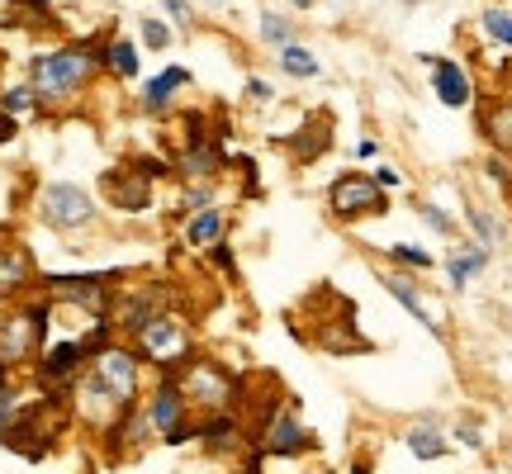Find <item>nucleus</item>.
I'll return each mask as SVG.
<instances>
[{
  "mask_svg": "<svg viewBox=\"0 0 512 474\" xmlns=\"http://www.w3.org/2000/svg\"><path fill=\"white\" fill-rule=\"evenodd\" d=\"M105 38L100 43H57V48H48V53H38L29 62V86L38 91L43 110H57V105L76 100L81 91H91V81L105 72V62H100Z\"/></svg>",
  "mask_w": 512,
  "mask_h": 474,
  "instance_id": "obj_1",
  "label": "nucleus"
},
{
  "mask_svg": "<svg viewBox=\"0 0 512 474\" xmlns=\"http://www.w3.org/2000/svg\"><path fill=\"white\" fill-rule=\"evenodd\" d=\"M166 375L176 380L185 403H190V408H204L209 418H214V413H233V399H238V389H242L238 375H228L223 365L200 361V356L181 361L176 370H166Z\"/></svg>",
  "mask_w": 512,
  "mask_h": 474,
  "instance_id": "obj_2",
  "label": "nucleus"
},
{
  "mask_svg": "<svg viewBox=\"0 0 512 474\" xmlns=\"http://www.w3.org/2000/svg\"><path fill=\"white\" fill-rule=\"evenodd\" d=\"M38 219L57 233H81L95 223V200L86 185L76 181H48L38 190Z\"/></svg>",
  "mask_w": 512,
  "mask_h": 474,
  "instance_id": "obj_3",
  "label": "nucleus"
},
{
  "mask_svg": "<svg viewBox=\"0 0 512 474\" xmlns=\"http://www.w3.org/2000/svg\"><path fill=\"white\" fill-rule=\"evenodd\" d=\"M114 280H119V271H105V275H38V285L48 290V304H76V309L95 313V318H110Z\"/></svg>",
  "mask_w": 512,
  "mask_h": 474,
  "instance_id": "obj_4",
  "label": "nucleus"
},
{
  "mask_svg": "<svg viewBox=\"0 0 512 474\" xmlns=\"http://www.w3.org/2000/svg\"><path fill=\"white\" fill-rule=\"evenodd\" d=\"M105 394H110L119 408H133L138 403V384H143V361H138V351L133 347H119L110 342L105 351H95L91 356V370H86Z\"/></svg>",
  "mask_w": 512,
  "mask_h": 474,
  "instance_id": "obj_5",
  "label": "nucleus"
},
{
  "mask_svg": "<svg viewBox=\"0 0 512 474\" xmlns=\"http://www.w3.org/2000/svg\"><path fill=\"white\" fill-rule=\"evenodd\" d=\"M133 351H138L143 365H162V375H166V370H176L181 361H190V332H185L181 318L162 313L147 328L133 332Z\"/></svg>",
  "mask_w": 512,
  "mask_h": 474,
  "instance_id": "obj_6",
  "label": "nucleus"
},
{
  "mask_svg": "<svg viewBox=\"0 0 512 474\" xmlns=\"http://www.w3.org/2000/svg\"><path fill=\"white\" fill-rule=\"evenodd\" d=\"M48 347V304H24L0 323V365H24Z\"/></svg>",
  "mask_w": 512,
  "mask_h": 474,
  "instance_id": "obj_7",
  "label": "nucleus"
},
{
  "mask_svg": "<svg viewBox=\"0 0 512 474\" xmlns=\"http://www.w3.org/2000/svg\"><path fill=\"white\" fill-rule=\"evenodd\" d=\"M328 209L337 223H356L361 214H384L389 209V200H384V190L370 176H356V171H347V176H337L328 190Z\"/></svg>",
  "mask_w": 512,
  "mask_h": 474,
  "instance_id": "obj_8",
  "label": "nucleus"
},
{
  "mask_svg": "<svg viewBox=\"0 0 512 474\" xmlns=\"http://www.w3.org/2000/svg\"><path fill=\"white\" fill-rule=\"evenodd\" d=\"M261 451H266V456H304V451H313V432L299 422L294 403L275 408V418L266 422V441H261Z\"/></svg>",
  "mask_w": 512,
  "mask_h": 474,
  "instance_id": "obj_9",
  "label": "nucleus"
},
{
  "mask_svg": "<svg viewBox=\"0 0 512 474\" xmlns=\"http://www.w3.org/2000/svg\"><path fill=\"white\" fill-rule=\"evenodd\" d=\"M86 347L81 342H53V347H43V356H38V380L48 384V389H67V384H76L81 375H86Z\"/></svg>",
  "mask_w": 512,
  "mask_h": 474,
  "instance_id": "obj_10",
  "label": "nucleus"
},
{
  "mask_svg": "<svg viewBox=\"0 0 512 474\" xmlns=\"http://www.w3.org/2000/svg\"><path fill=\"white\" fill-rule=\"evenodd\" d=\"M422 62L432 67V91H437L446 110H465L475 100V81H470V72L460 67L456 57H422Z\"/></svg>",
  "mask_w": 512,
  "mask_h": 474,
  "instance_id": "obj_11",
  "label": "nucleus"
},
{
  "mask_svg": "<svg viewBox=\"0 0 512 474\" xmlns=\"http://www.w3.org/2000/svg\"><path fill=\"white\" fill-rule=\"evenodd\" d=\"M143 413H147V422H152V437H171L176 427H185V413H190V403H185V394L176 389V380H171V375H162Z\"/></svg>",
  "mask_w": 512,
  "mask_h": 474,
  "instance_id": "obj_12",
  "label": "nucleus"
},
{
  "mask_svg": "<svg viewBox=\"0 0 512 474\" xmlns=\"http://www.w3.org/2000/svg\"><path fill=\"white\" fill-rule=\"evenodd\" d=\"M38 285V266L24 242H0V304H10L15 294Z\"/></svg>",
  "mask_w": 512,
  "mask_h": 474,
  "instance_id": "obj_13",
  "label": "nucleus"
},
{
  "mask_svg": "<svg viewBox=\"0 0 512 474\" xmlns=\"http://www.w3.org/2000/svg\"><path fill=\"white\" fill-rule=\"evenodd\" d=\"M105 195H110L114 209H124V214H138L152 204V181L138 176V171H110L105 176Z\"/></svg>",
  "mask_w": 512,
  "mask_h": 474,
  "instance_id": "obj_14",
  "label": "nucleus"
},
{
  "mask_svg": "<svg viewBox=\"0 0 512 474\" xmlns=\"http://www.w3.org/2000/svg\"><path fill=\"white\" fill-rule=\"evenodd\" d=\"M185 86H190V67H162L152 81H143V110L166 114L171 100H176V91H185Z\"/></svg>",
  "mask_w": 512,
  "mask_h": 474,
  "instance_id": "obj_15",
  "label": "nucleus"
},
{
  "mask_svg": "<svg viewBox=\"0 0 512 474\" xmlns=\"http://www.w3.org/2000/svg\"><path fill=\"white\" fill-rule=\"evenodd\" d=\"M223 237H228V214H223L219 204H209V209H200V214H190V219H185V242H190V247H200V252L219 247Z\"/></svg>",
  "mask_w": 512,
  "mask_h": 474,
  "instance_id": "obj_16",
  "label": "nucleus"
},
{
  "mask_svg": "<svg viewBox=\"0 0 512 474\" xmlns=\"http://www.w3.org/2000/svg\"><path fill=\"white\" fill-rule=\"evenodd\" d=\"M100 62H105V72H110L114 81H138V72H143V62H138V43H133V38H124V34L105 38Z\"/></svg>",
  "mask_w": 512,
  "mask_h": 474,
  "instance_id": "obj_17",
  "label": "nucleus"
},
{
  "mask_svg": "<svg viewBox=\"0 0 512 474\" xmlns=\"http://www.w3.org/2000/svg\"><path fill=\"white\" fill-rule=\"evenodd\" d=\"M479 128H484V138L494 143V157H512V95L494 100L489 110L479 114Z\"/></svg>",
  "mask_w": 512,
  "mask_h": 474,
  "instance_id": "obj_18",
  "label": "nucleus"
},
{
  "mask_svg": "<svg viewBox=\"0 0 512 474\" xmlns=\"http://www.w3.org/2000/svg\"><path fill=\"white\" fill-rule=\"evenodd\" d=\"M403 446L413 451L418 460H441L451 446H446V432L437 427V418H422L418 427H408V437H403Z\"/></svg>",
  "mask_w": 512,
  "mask_h": 474,
  "instance_id": "obj_19",
  "label": "nucleus"
},
{
  "mask_svg": "<svg viewBox=\"0 0 512 474\" xmlns=\"http://www.w3.org/2000/svg\"><path fill=\"white\" fill-rule=\"evenodd\" d=\"M384 290L394 294V299H399V304H403L408 313H413L418 323H427V328H432V332L441 337V323L432 318V313H427V304H422V290L413 285V280H408V275H394V271H389V275H384Z\"/></svg>",
  "mask_w": 512,
  "mask_h": 474,
  "instance_id": "obj_20",
  "label": "nucleus"
},
{
  "mask_svg": "<svg viewBox=\"0 0 512 474\" xmlns=\"http://www.w3.org/2000/svg\"><path fill=\"white\" fill-rule=\"evenodd\" d=\"M200 441L209 451H238L242 446V422L233 413H214L209 422H200Z\"/></svg>",
  "mask_w": 512,
  "mask_h": 474,
  "instance_id": "obj_21",
  "label": "nucleus"
},
{
  "mask_svg": "<svg viewBox=\"0 0 512 474\" xmlns=\"http://www.w3.org/2000/svg\"><path fill=\"white\" fill-rule=\"evenodd\" d=\"M489 271V252L484 247H465V252H451L446 256V275H451V285L465 290L470 285V275H484Z\"/></svg>",
  "mask_w": 512,
  "mask_h": 474,
  "instance_id": "obj_22",
  "label": "nucleus"
},
{
  "mask_svg": "<svg viewBox=\"0 0 512 474\" xmlns=\"http://www.w3.org/2000/svg\"><path fill=\"white\" fill-rule=\"evenodd\" d=\"M280 72L290 76V81H318V76H323V62H318L304 43H290V48H280Z\"/></svg>",
  "mask_w": 512,
  "mask_h": 474,
  "instance_id": "obj_23",
  "label": "nucleus"
},
{
  "mask_svg": "<svg viewBox=\"0 0 512 474\" xmlns=\"http://www.w3.org/2000/svg\"><path fill=\"white\" fill-rule=\"evenodd\" d=\"M256 38L266 43V48H290V43H299L294 38V19L285 15V10H261V29H256Z\"/></svg>",
  "mask_w": 512,
  "mask_h": 474,
  "instance_id": "obj_24",
  "label": "nucleus"
},
{
  "mask_svg": "<svg viewBox=\"0 0 512 474\" xmlns=\"http://www.w3.org/2000/svg\"><path fill=\"white\" fill-rule=\"evenodd\" d=\"M0 110H5L19 124L24 114L43 110V105H38V91H34V86H29V81H19V86H10V91H0Z\"/></svg>",
  "mask_w": 512,
  "mask_h": 474,
  "instance_id": "obj_25",
  "label": "nucleus"
},
{
  "mask_svg": "<svg viewBox=\"0 0 512 474\" xmlns=\"http://www.w3.org/2000/svg\"><path fill=\"white\" fill-rule=\"evenodd\" d=\"M138 38H143L152 53H166V48H171V38H176V29H171L166 19L147 15V19H138Z\"/></svg>",
  "mask_w": 512,
  "mask_h": 474,
  "instance_id": "obj_26",
  "label": "nucleus"
},
{
  "mask_svg": "<svg viewBox=\"0 0 512 474\" xmlns=\"http://www.w3.org/2000/svg\"><path fill=\"white\" fill-rule=\"evenodd\" d=\"M479 24H484V34L494 38V43L512 48V15H508V10H498V5H489V10L479 15Z\"/></svg>",
  "mask_w": 512,
  "mask_h": 474,
  "instance_id": "obj_27",
  "label": "nucleus"
},
{
  "mask_svg": "<svg viewBox=\"0 0 512 474\" xmlns=\"http://www.w3.org/2000/svg\"><path fill=\"white\" fill-rule=\"evenodd\" d=\"M465 219H470V233L479 237V247H484V252H489V247H494L498 237H503V228H498V223L489 219V214H484V209H470V214H465Z\"/></svg>",
  "mask_w": 512,
  "mask_h": 474,
  "instance_id": "obj_28",
  "label": "nucleus"
},
{
  "mask_svg": "<svg viewBox=\"0 0 512 474\" xmlns=\"http://www.w3.org/2000/svg\"><path fill=\"white\" fill-rule=\"evenodd\" d=\"M389 256H394L399 266H408V271H432V256L422 252V247H413V242H394Z\"/></svg>",
  "mask_w": 512,
  "mask_h": 474,
  "instance_id": "obj_29",
  "label": "nucleus"
},
{
  "mask_svg": "<svg viewBox=\"0 0 512 474\" xmlns=\"http://www.w3.org/2000/svg\"><path fill=\"white\" fill-rule=\"evenodd\" d=\"M418 214H422V219H427V228H432V233H441V237H456V223H451V214H446V209H437V204H432V200H422V204H418Z\"/></svg>",
  "mask_w": 512,
  "mask_h": 474,
  "instance_id": "obj_30",
  "label": "nucleus"
},
{
  "mask_svg": "<svg viewBox=\"0 0 512 474\" xmlns=\"http://www.w3.org/2000/svg\"><path fill=\"white\" fill-rule=\"evenodd\" d=\"M162 10L176 19V29H190V24H195V5H190V0H162Z\"/></svg>",
  "mask_w": 512,
  "mask_h": 474,
  "instance_id": "obj_31",
  "label": "nucleus"
},
{
  "mask_svg": "<svg viewBox=\"0 0 512 474\" xmlns=\"http://www.w3.org/2000/svg\"><path fill=\"white\" fill-rule=\"evenodd\" d=\"M209 261H214V266H219V271L228 275V280L238 275V261H233V247H228V242H219V247H209Z\"/></svg>",
  "mask_w": 512,
  "mask_h": 474,
  "instance_id": "obj_32",
  "label": "nucleus"
},
{
  "mask_svg": "<svg viewBox=\"0 0 512 474\" xmlns=\"http://www.w3.org/2000/svg\"><path fill=\"white\" fill-rule=\"evenodd\" d=\"M456 437L465 441V446H470V451H479V446H484V432H479L475 422H460V427H456Z\"/></svg>",
  "mask_w": 512,
  "mask_h": 474,
  "instance_id": "obj_33",
  "label": "nucleus"
},
{
  "mask_svg": "<svg viewBox=\"0 0 512 474\" xmlns=\"http://www.w3.org/2000/svg\"><path fill=\"white\" fill-rule=\"evenodd\" d=\"M370 181L380 185V190H394V185H403V181H399V171H394V166H375V176H370Z\"/></svg>",
  "mask_w": 512,
  "mask_h": 474,
  "instance_id": "obj_34",
  "label": "nucleus"
},
{
  "mask_svg": "<svg viewBox=\"0 0 512 474\" xmlns=\"http://www.w3.org/2000/svg\"><path fill=\"white\" fill-rule=\"evenodd\" d=\"M247 95H252V100H275V91L261 81V76H247Z\"/></svg>",
  "mask_w": 512,
  "mask_h": 474,
  "instance_id": "obj_35",
  "label": "nucleus"
},
{
  "mask_svg": "<svg viewBox=\"0 0 512 474\" xmlns=\"http://www.w3.org/2000/svg\"><path fill=\"white\" fill-rule=\"evenodd\" d=\"M356 157H361V162H375V157H380V143H375V138H361V143H356Z\"/></svg>",
  "mask_w": 512,
  "mask_h": 474,
  "instance_id": "obj_36",
  "label": "nucleus"
},
{
  "mask_svg": "<svg viewBox=\"0 0 512 474\" xmlns=\"http://www.w3.org/2000/svg\"><path fill=\"white\" fill-rule=\"evenodd\" d=\"M15 119H10V114H5V110H0V143H10V138H15Z\"/></svg>",
  "mask_w": 512,
  "mask_h": 474,
  "instance_id": "obj_37",
  "label": "nucleus"
},
{
  "mask_svg": "<svg viewBox=\"0 0 512 474\" xmlns=\"http://www.w3.org/2000/svg\"><path fill=\"white\" fill-rule=\"evenodd\" d=\"M290 10H318V0H290Z\"/></svg>",
  "mask_w": 512,
  "mask_h": 474,
  "instance_id": "obj_38",
  "label": "nucleus"
},
{
  "mask_svg": "<svg viewBox=\"0 0 512 474\" xmlns=\"http://www.w3.org/2000/svg\"><path fill=\"white\" fill-rule=\"evenodd\" d=\"M351 474H370V465H356V470H351Z\"/></svg>",
  "mask_w": 512,
  "mask_h": 474,
  "instance_id": "obj_39",
  "label": "nucleus"
}]
</instances>
